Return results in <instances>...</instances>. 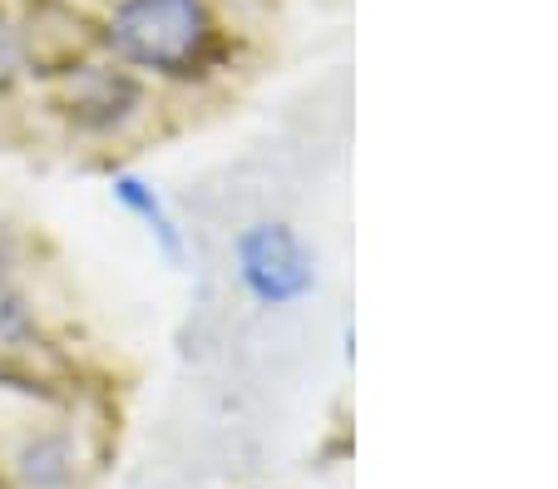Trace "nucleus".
Here are the masks:
<instances>
[{
  "instance_id": "f03ea898",
  "label": "nucleus",
  "mask_w": 558,
  "mask_h": 489,
  "mask_svg": "<svg viewBox=\"0 0 558 489\" xmlns=\"http://www.w3.org/2000/svg\"><path fill=\"white\" fill-rule=\"evenodd\" d=\"M238 282L257 307H292L316 292V257L287 223H253L232 243Z\"/></svg>"
},
{
  "instance_id": "20e7f679",
  "label": "nucleus",
  "mask_w": 558,
  "mask_h": 489,
  "mask_svg": "<svg viewBox=\"0 0 558 489\" xmlns=\"http://www.w3.org/2000/svg\"><path fill=\"white\" fill-rule=\"evenodd\" d=\"M109 193H114V203L124 208L129 218L144 223L148 243H154L158 253L169 257V262H183V253H189L183 228H179V218H173V208L163 203V193H158L144 173H114V179H109Z\"/></svg>"
},
{
  "instance_id": "f257e3e1",
  "label": "nucleus",
  "mask_w": 558,
  "mask_h": 489,
  "mask_svg": "<svg viewBox=\"0 0 558 489\" xmlns=\"http://www.w3.org/2000/svg\"><path fill=\"white\" fill-rule=\"evenodd\" d=\"M99 45L124 70L183 85L218 64L222 35L208 0H109Z\"/></svg>"
},
{
  "instance_id": "7ed1b4c3",
  "label": "nucleus",
  "mask_w": 558,
  "mask_h": 489,
  "mask_svg": "<svg viewBox=\"0 0 558 489\" xmlns=\"http://www.w3.org/2000/svg\"><path fill=\"white\" fill-rule=\"evenodd\" d=\"M138 105V85L124 64H95V60H74L64 64V85H60V109L70 124L80 129H114L129 109Z\"/></svg>"
},
{
  "instance_id": "423d86ee",
  "label": "nucleus",
  "mask_w": 558,
  "mask_h": 489,
  "mask_svg": "<svg viewBox=\"0 0 558 489\" xmlns=\"http://www.w3.org/2000/svg\"><path fill=\"white\" fill-rule=\"evenodd\" d=\"M25 70V45H21V25L0 11V89L11 85L15 75Z\"/></svg>"
},
{
  "instance_id": "39448f33",
  "label": "nucleus",
  "mask_w": 558,
  "mask_h": 489,
  "mask_svg": "<svg viewBox=\"0 0 558 489\" xmlns=\"http://www.w3.org/2000/svg\"><path fill=\"white\" fill-rule=\"evenodd\" d=\"M31 341H35V317H31V307H25L21 288L11 282L5 257H0V346L15 352V346H31Z\"/></svg>"
}]
</instances>
